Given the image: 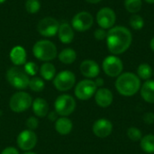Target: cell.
<instances>
[{"label":"cell","instance_id":"6da1fadb","mask_svg":"<svg viewBox=\"0 0 154 154\" xmlns=\"http://www.w3.org/2000/svg\"><path fill=\"white\" fill-rule=\"evenodd\" d=\"M133 36L129 29L125 26H116L108 30L106 45L113 55L125 52L132 44Z\"/></svg>","mask_w":154,"mask_h":154},{"label":"cell","instance_id":"7a4b0ae2","mask_svg":"<svg viewBox=\"0 0 154 154\" xmlns=\"http://www.w3.org/2000/svg\"><path fill=\"white\" fill-rule=\"evenodd\" d=\"M116 88L125 97H132L135 95L141 88V81L137 75L132 72H125L117 77L116 81Z\"/></svg>","mask_w":154,"mask_h":154},{"label":"cell","instance_id":"3957f363","mask_svg":"<svg viewBox=\"0 0 154 154\" xmlns=\"http://www.w3.org/2000/svg\"><path fill=\"white\" fill-rule=\"evenodd\" d=\"M32 53L36 59L42 61L49 62L57 57L58 51L56 45L48 40H41L34 43Z\"/></svg>","mask_w":154,"mask_h":154},{"label":"cell","instance_id":"277c9868","mask_svg":"<svg viewBox=\"0 0 154 154\" xmlns=\"http://www.w3.org/2000/svg\"><path fill=\"white\" fill-rule=\"evenodd\" d=\"M5 78L7 82L13 88L18 90H23L29 87V76L25 73L23 69H20L17 66L10 68L6 71Z\"/></svg>","mask_w":154,"mask_h":154},{"label":"cell","instance_id":"5b68a950","mask_svg":"<svg viewBox=\"0 0 154 154\" xmlns=\"http://www.w3.org/2000/svg\"><path fill=\"white\" fill-rule=\"evenodd\" d=\"M32 104L31 95L25 91L20 90L12 95L9 100V107L14 113H23L27 111Z\"/></svg>","mask_w":154,"mask_h":154},{"label":"cell","instance_id":"8992f818","mask_svg":"<svg viewBox=\"0 0 154 154\" xmlns=\"http://www.w3.org/2000/svg\"><path fill=\"white\" fill-rule=\"evenodd\" d=\"M76 108L75 98L68 94L59 96L54 102V111L60 116H69Z\"/></svg>","mask_w":154,"mask_h":154},{"label":"cell","instance_id":"52a82bcc","mask_svg":"<svg viewBox=\"0 0 154 154\" xmlns=\"http://www.w3.org/2000/svg\"><path fill=\"white\" fill-rule=\"evenodd\" d=\"M76 83V76L70 70H62L56 74L53 79V85L55 88L60 92L69 91Z\"/></svg>","mask_w":154,"mask_h":154},{"label":"cell","instance_id":"ba28073f","mask_svg":"<svg viewBox=\"0 0 154 154\" xmlns=\"http://www.w3.org/2000/svg\"><path fill=\"white\" fill-rule=\"evenodd\" d=\"M97 86L95 81L91 79H83L79 81L75 88V96L79 100H88L97 92Z\"/></svg>","mask_w":154,"mask_h":154},{"label":"cell","instance_id":"9c48e42d","mask_svg":"<svg viewBox=\"0 0 154 154\" xmlns=\"http://www.w3.org/2000/svg\"><path fill=\"white\" fill-rule=\"evenodd\" d=\"M38 137L34 131L25 129L22 131L16 139L17 146L24 152H31L37 144Z\"/></svg>","mask_w":154,"mask_h":154},{"label":"cell","instance_id":"30bf717a","mask_svg":"<svg viewBox=\"0 0 154 154\" xmlns=\"http://www.w3.org/2000/svg\"><path fill=\"white\" fill-rule=\"evenodd\" d=\"M60 23L53 17H44L41 19L37 24L39 33L43 37H53L58 33Z\"/></svg>","mask_w":154,"mask_h":154},{"label":"cell","instance_id":"8fae6325","mask_svg":"<svg viewBox=\"0 0 154 154\" xmlns=\"http://www.w3.org/2000/svg\"><path fill=\"white\" fill-rule=\"evenodd\" d=\"M102 68L104 72L108 77L115 78L121 75L124 69V65L120 58L116 57V55H110L103 60Z\"/></svg>","mask_w":154,"mask_h":154},{"label":"cell","instance_id":"7c38bea8","mask_svg":"<svg viewBox=\"0 0 154 154\" xmlns=\"http://www.w3.org/2000/svg\"><path fill=\"white\" fill-rule=\"evenodd\" d=\"M94 23L93 16L87 11H81L74 15L71 21V26L78 32H86L89 30Z\"/></svg>","mask_w":154,"mask_h":154},{"label":"cell","instance_id":"4fadbf2b","mask_svg":"<svg viewBox=\"0 0 154 154\" xmlns=\"http://www.w3.org/2000/svg\"><path fill=\"white\" fill-rule=\"evenodd\" d=\"M116 21V15L113 9L109 7L101 8L97 14V22L100 28L111 29Z\"/></svg>","mask_w":154,"mask_h":154},{"label":"cell","instance_id":"5bb4252c","mask_svg":"<svg viewBox=\"0 0 154 154\" xmlns=\"http://www.w3.org/2000/svg\"><path fill=\"white\" fill-rule=\"evenodd\" d=\"M92 131L96 136L99 138H106L111 134L113 131V125L109 120L100 118L93 124Z\"/></svg>","mask_w":154,"mask_h":154},{"label":"cell","instance_id":"9a60e30c","mask_svg":"<svg viewBox=\"0 0 154 154\" xmlns=\"http://www.w3.org/2000/svg\"><path fill=\"white\" fill-rule=\"evenodd\" d=\"M81 74L88 79H94L99 75V65L92 60H85L81 62L79 67Z\"/></svg>","mask_w":154,"mask_h":154},{"label":"cell","instance_id":"2e32d148","mask_svg":"<svg viewBox=\"0 0 154 154\" xmlns=\"http://www.w3.org/2000/svg\"><path fill=\"white\" fill-rule=\"evenodd\" d=\"M94 96L96 103L100 107H108L113 102V93L108 88H99Z\"/></svg>","mask_w":154,"mask_h":154},{"label":"cell","instance_id":"e0dca14e","mask_svg":"<svg viewBox=\"0 0 154 154\" xmlns=\"http://www.w3.org/2000/svg\"><path fill=\"white\" fill-rule=\"evenodd\" d=\"M9 57H10V60L12 61V63L14 65V66H22V65H24L27 61H26V59H27V54H26V51L23 47L22 46H14L11 51H10V54H9Z\"/></svg>","mask_w":154,"mask_h":154},{"label":"cell","instance_id":"ac0fdd59","mask_svg":"<svg viewBox=\"0 0 154 154\" xmlns=\"http://www.w3.org/2000/svg\"><path fill=\"white\" fill-rule=\"evenodd\" d=\"M32 107L33 114L35 115L36 117H40V118L45 117L48 116L50 112V106L48 102L42 97H37L34 100H32Z\"/></svg>","mask_w":154,"mask_h":154},{"label":"cell","instance_id":"d6986e66","mask_svg":"<svg viewBox=\"0 0 154 154\" xmlns=\"http://www.w3.org/2000/svg\"><path fill=\"white\" fill-rule=\"evenodd\" d=\"M54 127L59 134L68 135L71 133L73 129V123L67 116H60L55 121Z\"/></svg>","mask_w":154,"mask_h":154},{"label":"cell","instance_id":"ffe728a7","mask_svg":"<svg viewBox=\"0 0 154 154\" xmlns=\"http://www.w3.org/2000/svg\"><path fill=\"white\" fill-rule=\"evenodd\" d=\"M58 36L60 41L64 44L70 43L74 39V30L72 26L68 23H62L60 24Z\"/></svg>","mask_w":154,"mask_h":154},{"label":"cell","instance_id":"44dd1931","mask_svg":"<svg viewBox=\"0 0 154 154\" xmlns=\"http://www.w3.org/2000/svg\"><path fill=\"white\" fill-rule=\"evenodd\" d=\"M141 96L144 101L150 104L154 103V80H147L141 88Z\"/></svg>","mask_w":154,"mask_h":154},{"label":"cell","instance_id":"7402d4cb","mask_svg":"<svg viewBox=\"0 0 154 154\" xmlns=\"http://www.w3.org/2000/svg\"><path fill=\"white\" fill-rule=\"evenodd\" d=\"M40 74L42 79L50 81L56 76V68L51 62H44L40 68Z\"/></svg>","mask_w":154,"mask_h":154},{"label":"cell","instance_id":"603a6c76","mask_svg":"<svg viewBox=\"0 0 154 154\" xmlns=\"http://www.w3.org/2000/svg\"><path fill=\"white\" fill-rule=\"evenodd\" d=\"M58 58H59L60 61L62 62L63 64L69 65V64H72L76 60V59H77V53H76V51L73 49H71V48H66V49L62 50L59 53Z\"/></svg>","mask_w":154,"mask_h":154},{"label":"cell","instance_id":"cb8c5ba5","mask_svg":"<svg viewBox=\"0 0 154 154\" xmlns=\"http://www.w3.org/2000/svg\"><path fill=\"white\" fill-rule=\"evenodd\" d=\"M141 148L147 153H154V135L148 134L141 139Z\"/></svg>","mask_w":154,"mask_h":154},{"label":"cell","instance_id":"d4e9b609","mask_svg":"<svg viewBox=\"0 0 154 154\" xmlns=\"http://www.w3.org/2000/svg\"><path fill=\"white\" fill-rule=\"evenodd\" d=\"M137 75L139 79H143V80H148L152 75V69L147 63L140 64L137 69Z\"/></svg>","mask_w":154,"mask_h":154},{"label":"cell","instance_id":"484cf974","mask_svg":"<svg viewBox=\"0 0 154 154\" xmlns=\"http://www.w3.org/2000/svg\"><path fill=\"white\" fill-rule=\"evenodd\" d=\"M29 88L33 92H42L45 88L44 80L39 77H32L29 81Z\"/></svg>","mask_w":154,"mask_h":154},{"label":"cell","instance_id":"4316f807","mask_svg":"<svg viewBox=\"0 0 154 154\" xmlns=\"http://www.w3.org/2000/svg\"><path fill=\"white\" fill-rule=\"evenodd\" d=\"M143 5L142 0H125V7L131 14H137L141 11Z\"/></svg>","mask_w":154,"mask_h":154},{"label":"cell","instance_id":"83f0119b","mask_svg":"<svg viewBox=\"0 0 154 154\" xmlns=\"http://www.w3.org/2000/svg\"><path fill=\"white\" fill-rule=\"evenodd\" d=\"M129 23H130L131 27L134 30H136V31L142 30L143 28V26H144V20H143V18L141 15L137 14H132V16L130 17Z\"/></svg>","mask_w":154,"mask_h":154},{"label":"cell","instance_id":"f1b7e54d","mask_svg":"<svg viewBox=\"0 0 154 154\" xmlns=\"http://www.w3.org/2000/svg\"><path fill=\"white\" fill-rule=\"evenodd\" d=\"M41 8V3L39 0H26L25 9L29 14H36Z\"/></svg>","mask_w":154,"mask_h":154},{"label":"cell","instance_id":"f546056e","mask_svg":"<svg viewBox=\"0 0 154 154\" xmlns=\"http://www.w3.org/2000/svg\"><path fill=\"white\" fill-rule=\"evenodd\" d=\"M127 136L133 142L141 141V139L143 138V134H142L141 130H139L136 127H130L127 130Z\"/></svg>","mask_w":154,"mask_h":154},{"label":"cell","instance_id":"4dcf8cb0","mask_svg":"<svg viewBox=\"0 0 154 154\" xmlns=\"http://www.w3.org/2000/svg\"><path fill=\"white\" fill-rule=\"evenodd\" d=\"M23 70L25 71V73L28 75V76H32V77H34L38 70H39V68L37 66V64L33 61H28L26 62L24 65H23Z\"/></svg>","mask_w":154,"mask_h":154},{"label":"cell","instance_id":"1f68e13d","mask_svg":"<svg viewBox=\"0 0 154 154\" xmlns=\"http://www.w3.org/2000/svg\"><path fill=\"white\" fill-rule=\"evenodd\" d=\"M25 125L27 127V129L29 130H32V131H34L35 129L38 128V125H39V121L36 117L34 116H30L26 122H25Z\"/></svg>","mask_w":154,"mask_h":154},{"label":"cell","instance_id":"d6a6232c","mask_svg":"<svg viewBox=\"0 0 154 154\" xmlns=\"http://www.w3.org/2000/svg\"><path fill=\"white\" fill-rule=\"evenodd\" d=\"M106 35H107V32H106V30L103 28H98L94 32L95 38L98 41H102L104 39H106Z\"/></svg>","mask_w":154,"mask_h":154},{"label":"cell","instance_id":"836d02e7","mask_svg":"<svg viewBox=\"0 0 154 154\" xmlns=\"http://www.w3.org/2000/svg\"><path fill=\"white\" fill-rule=\"evenodd\" d=\"M143 120L147 125H152L154 123V114L152 112L145 113L143 116Z\"/></svg>","mask_w":154,"mask_h":154},{"label":"cell","instance_id":"e575fe53","mask_svg":"<svg viewBox=\"0 0 154 154\" xmlns=\"http://www.w3.org/2000/svg\"><path fill=\"white\" fill-rule=\"evenodd\" d=\"M1 154H19V152L16 148L13 147V146H9V147H6L5 148Z\"/></svg>","mask_w":154,"mask_h":154},{"label":"cell","instance_id":"d590c367","mask_svg":"<svg viewBox=\"0 0 154 154\" xmlns=\"http://www.w3.org/2000/svg\"><path fill=\"white\" fill-rule=\"evenodd\" d=\"M48 118L50 121H56L58 119V114L55 111H51V113L49 112L48 114Z\"/></svg>","mask_w":154,"mask_h":154},{"label":"cell","instance_id":"8d00e7d4","mask_svg":"<svg viewBox=\"0 0 154 154\" xmlns=\"http://www.w3.org/2000/svg\"><path fill=\"white\" fill-rule=\"evenodd\" d=\"M95 84H96L97 87H102V86L104 85V80H103V79L97 78V79H96V81H95Z\"/></svg>","mask_w":154,"mask_h":154},{"label":"cell","instance_id":"74e56055","mask_svg":"<svg viewBox=\"0 0 154 154\" xmlns=\"http://www.w3.org/2000/svg\"><path fill=\"white\" fill-rule=\"evenodd\" d=\"M86 1L88 2V3H90V4H97V3L101 2L102 0H86Z\"/></svg>","mask_w":154,"mask_h":154},{"label":"cell","instance_id":"f35d334b","mask_svg":"<svg viewBox=\"0 0 154 154\" xmlns=\"http://www.w3.org/2000/svg\"><path fill=\"white\" fill-rule=\"evenodd\" d=\"M150 47H151V49L154 51V37L151 40V42H150Z\"/></svg>","mask_w":154,"mask_h":154},{"label":"cell","instance_id":"ab89813d","mask_svg":"<svg viewBox=\"0 0 154 154\" xmlns=\"http://www.w3.org/2000/svg\"><path fill=\"white\" fill-rule=\"evenodd\" d=\"M144 1L149 3V4H154V0H144Z\"/></svg>","mask_w":154,"mask_h":154},{"label":"cell","instance_id":"60d3db41","mask_svg":"<svg viewBox=\"0 0 154 154\" xmlns=\"http://www.w3.org/2000/svg\"><path fill=\"white\" fill-rule=\"evenodd\" d=\"M23 154H37V153H35V152H25L24 153H23Z\"/></svg>","mask_w":154,"mask_h":154},{"label":"cell","instance_id":"b9f144b4","mask_svg":"<svg viewBox=\"0 0 154 154\" xmlns=\"http://www.w3.org/2000/svg\"><path fill=\"white\" fill-rule=\"evenodd\" d=\"M4 2H5V0H0V4H3Z\"/></svg>","mask_w":154,"mask_h":154}]
</instances>
